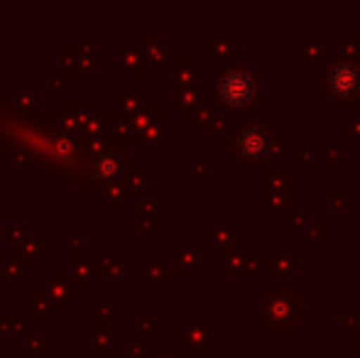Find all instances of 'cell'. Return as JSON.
Returning a JSON list of instances; mask_svg holds the SVG:
<instances>
[{"label":"cell","mask_w":360,"mask_h":358,"mask_svg":"<svg viewBox=\"0 0 360 358\" xmlns=\"http://www.w3.org/2000/svg\"><path fill=\"white\" fill-rule=\"evenodd\" d=\"M321 91L331 101V108H343L360 96V64L356 59H336L321 72Z\"/></svg>","instance_id":"1"},{"label":"cell","mask_w":360,"mask_h":358,"mask_svg":"<svg viewBox=\"0 0 360 358\" xmlns=\"http://www.w3.org/2000/svg\"><path fill=\"white\" fill-rule=\"evenodd\" d=\"M262 319L265 331H292L302 317V297L299 292H265L262 295Z\"/></svg>","instance_id":"2"},{"label":"cell","mask_w":360,"mask_h":358,"mask_svg":"<svg viewBox=\"0 0 360 358\" xmlns=\"http://www.w3.org/2000/svg\"><path fill=\"white\" fill-rule=\"evenodd\" d=\"M343 130L351 135L353 143H360V115H353V120L348 125H343Z\"/></svg>","instance_id":"8"},{"label":"cell","mask_w":360,"mask_h":358,"mask_svg":"<svg viewBox=\"0 0 360 358\" xmlns=\"http://www.w3.org/2000/svg\"><path fill=\"white\" fill-rule=\"evenodd\" d=\"M257 82L255 74L245 69H228L218 79V101L228 108H243L255 103Z\"/></svg>","instance_id":"3"},{"label":"cell","mask_w":360,"mask_h":358,"mask_svg":"<svg viewBox=\"0 0 360 358\" xmlns=\"http://www.w3.org/2000/svg\"><path fill=\"white\" fill-rule=\"evenodd\" d=\"M353 344H360V336H356V339H353ZM353 354H360V346H356V349H353Z\"/></svg>","instance_id":"9"},{"label":"cell","mask_w":360,"mask_h":358,"mask_svg":"<svg viewBox=\"0 0 360 358\" xmlns=\"http://www.w3.org/2000/svg\"><path fill=\"white\" fill-rule=\"evenodd\" d=\"M272 135L265 125H245V128L238 130L236 140H233V148H236L238 158L243 162H260L267 155L272 153Z\"/></svg>","instance_id":"4"},{"label":"cell","mask_w":360,"mask_h":358,"mask_svg":"<svg viewBox=\"0 0 360 358\" xmlns=\"http://www.w3.org/2000/svg\"><path fill=\"white\" fill-rule=\"evenodd\" d=\"M272 177L265 174V206L272 211H280V206L289 204V184H292V172L287 170H272Z\"/></svg>","instance_id":"5"},{"label":"cell","mask_w":360,"mask_h":358,"mask_svg":"<svg viewBox=\"0 0 360 358\" xmlns=\"http://www.w3.org/2000/svg\"><path fill=\"white\" fill-rule=\"evenodd\" d=\"M304 49V57H299L297 62H321V57L326 54V42H323V37H309L307 42H304V47H297V52H302Z\"/></svg>","instance_id":"6"},{"label":"cell","mask_w":360,"mask_h":358,"mask_svg":"<svg viewBox=\"0 0 360 358\" xmlns=\"http://www.w3.org/2000/svg\"><path fill=\"white\" fill-rule=\"evenodd\" d=\"M292 248H275L272 250V268H275L280 275H289V270H292Z\"/></svg>","instance_id":"7"}]
</instances>
